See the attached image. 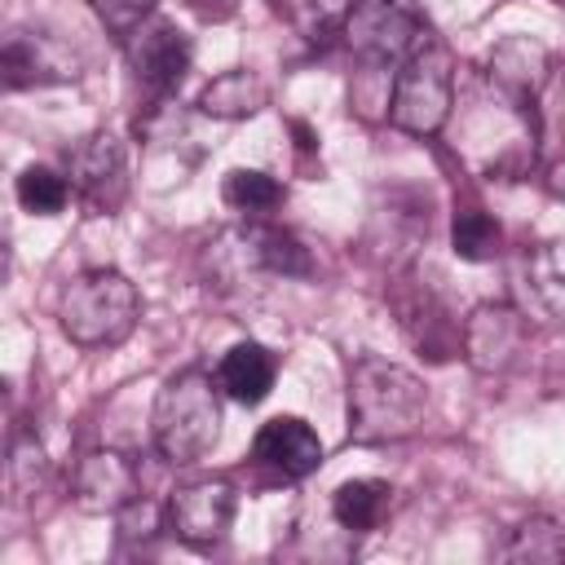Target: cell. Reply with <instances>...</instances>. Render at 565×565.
Wrapping results in <instances>:
<instances>
[{"label": "cell", "mask_w": 565, "mask_h": 565, "mask_svg": "<svg viewBox=\"0 0 565 565\" xmlns=\"http://www.w3.org/2000/svg\"><path fill=\"white\" fill-rule=\"evenodd\" d=\"M75 75H79L75 53H66L53 35H44V31H13L4 40V84L9 88L62 84V79H75Z\"/></svg>", "instance_id": "obj_13"}, {"label": "cell", "mask_w": 565, "mask_h": 565, "mask_svg": "<svg viewBox=\"0 0 565 565\" xmlns=\"http://www.w3.org/2000/svg\"><path fill=\"white\" fill-rule=\"evenodd\" d=\"M269 102V88L252 71H225L199 93V110L212 119H247Z\"/></svg>", "instance_id": "obj_17"}, {"label": "cell", "mask_w": 565, "mask_h": 565, "mask_svg": "<svg viewBox=\"0 0 565 565\" xmlns=\"http://www.w3.org/2000/svg\"><path fill=\"white\" fill-rule=\"evenodd\" d=\"M66 177L79 203L97 216L115 212L128 194V150L115 132H88L66 150Z\"/></svg>", "instance_id": "obj_6"}, {"label": "cell", "mask_w": 565, "mask_h": 565, "mask_svg": "<svg viewBox=\"0 0 565 565\" xmlns=\"http://www.w3.org/2000/svg\"><path fill=\"white\" fill-rule=\"evenodd\" d=\"M450 243H455V256L459 260H494L499 247H503V230L499 221L486 212V207H459L455 221H450Z\"/></svg>", "instance_id": "obj_20"}, {"label": "cell", "mask_w": 565, "mask_h": 565, "mask_svg": "<svg viewBox=\"0 0 565 565\" xmlns=\"http://www.w3.org/2000/svg\"><path fill=\"white\" fill-rule=\"evenodd\" d=\"M93 4V13H97V22L115 35V40H128L141 22H150V13H154V0H88Z\"/></svg>", "instance_id": "obj_26"}, {"label": "cell", "mask_w": 565, "mask_h": 565, "mask_svg": "<svg viewBox=\"0 0 565 565\" xmlns=\"http://www.w3.org/2000/svg\"><path fill=\"white\" fill-rule=\"evenodd\" d=\"M503 561H565V530L552 516H530L499 552Z\"/></svg>", "instance_id": "obj_22"}, {"label": "cell", "mask_w": 565, "mask_h": 565, "mask_svg": "<svg viewBox=\"0 0 565 565\" xmlns=\"http://www.w3.org/2000/svg\"><path fill=\"white\" fill-rule=\"evenodd\" d=\"M216 380L199 366L172 375L154 397V450L168 463L203 459L221 437V397Z\"/></svg>", "instance_id": "obj_3"}, {"label": "cell", "mask_w": 565, "mask_h": 565, "mask_svg": "<svg viewBox=\"0 0 565 565\" xmlns=\"http://www.w3.org/2000/svg\"><path fill=\"white\" fill-rule=\"evenodd\" d=\"M44 477H49V459H44L40 441L31 433H18L13 450H9V481H13V490L26 499V494H35L44 486Z\"/></svg>", "instance_id": "obj_24"}, {"label": "cell", "mask_w": 565, "mask_h": 565, "mask_svg": "<svg viewBox=\"0 0 565 565\" xmlns=\"http://www.w3.org/2000/svg\"><path fill=\"white\" fill-rule=\"evenodd\" d=\"M388 503H393L388 481L362 477V481H344V486L331 494V516H335L344 530H375V525L384 521Z\"/></svg>", "instance_id": "obj_19"}, {"label": "cell", "mask_w": 565, "mask_h": 565, "mask_svg": "<svg viewBox=\"0 0 565 565\" xmlns=\"http://www.w3.org/2000/svg\"><path fill=\"white\" fill-rule=\"evenodd\" d=\"M530 340L525 318L512 305H477L472 318L463 322V358L481 375H503L521 362Z\"/></svg>", "instance_id": "obj_9"}, {"label": "cell", "mask_w": 565, "mask_h": 565, "mask_svg": "<svg viewBox=\"0 0 565 565\" xmlns=\"http://www.w3.org/2000/svg\"><path fill=\"white\" fill-rule=\"evenodd\" d=\"M543 181H547V190H552V194L565 203V159H556V163L547 168V177H543Z\"/></svg>", "instance_id": "obj_27"}, {"label": "cell", "mask_w": 565, "mask_h": 565, "mask_svg": "<svg viewBox=\"0 0 565 565\" xmlns=\"http://www.w3.org/2000/svg\"><path fill=\"white\" fill-rule=\"evenodd\" d=\"M424 31L415 0H353L340 26L344 44L366 62H402Z\"/></svg>", "instance_id": "obj_5"}, {"label": "cell", "mask_w": 565, "mask_h": 565, "mask_svg": "<svg viewBox=\"0 0 565 565\" xmlns=\"http://www.w3.org/2000/svg\"><path fill=\"white\" fill-rule=\"evenodd\" d=\"M141 296L119 269H84L57 296V322L79 349H110L132 335Z\"/></svg>", "instance_id": "obj_2"}, {"label": "cell", "mask_w": 565, "mask_h": 565, "mask_svg": "<svg viewBox=\"0 0 565 565\" xmlns=\"http://www.w3.org/2000/svg\"><path fill=\"white\" fill-rule=\"evenodd\" d=\"M75 503L93 516H115L119 508H128L137 494H141V472L128 455L119 450H93L79 459L75 468Z\"/></svg>", "instance_id": "obj_11"}, {"label": "cell", "mask_w": 565, "mask_h": 565, "mask_svg": "<svg viewBox=\"0 0 565 565\" xmlns=\"http://www.w3.org/2000/svg\"><path fill=\"white\" fill-rule=\"evenodd\" d=\"M402 335L428 358V362H450L463 349V327L450 318V309L441 305V296L419 282V278H397L393 296H388Z\"/></svg>", "instance_id": "obj_8"}, {"label": "cell", "mask_w": 565, "mask_h": 565, "mask_svg": "<svg viewBox=\"0 0 565 565\" xmlns=\"http://www.w3.org/2000/svg\"><path fill=\"white\" fill-rule=\"evenodd\" d=\"M428 393L419 375L384 358H358L349 366V441L384 446L402 441L424 424Z\"/></svg>", "instance_id": "obj_1"}, {"label": "cell", "mask_w": 565, "mask_h": 565, "mask_svg": "<svg viewBox=\"0 0 565 565\" xmlns=\"http://www.w3.org/2000/svg\"><path fill=\"white\" fill-rule=\"evenodd\" d=\"M525 287L547 318L565 322V243H539L525 256Z\"/></svg>", "instance_id": "obj_18"}, {"label": "cell", "mask_w": 565, "mask_h": 565, "mask_svg": "<svg viewBox=\"0 0 565 565\" xmlns=\"http://www.w3.org/2000/svg\"><path fill=\"white\" fill-rule=\"evenodd\" d=\"M455 106V62L450 49L424 31L415 49L397 62L393 75V97H388V124L411 132V137H433L450 119Z\"/></svg>", "instance_id": "obj_4"}, {"label": "cell", "mask_w": 565, "mask_h": 565, "mask_svg": "<svg viewBox=\"0 0 565 565\" xmlns=\"http://www.w3.org/2000/svg\"><path fill=\"white\" fill-rule=\"evenodd\" d=\"M234 486L225 477H199V481H185L168 494V508H163V530H172L181 543L190 547H216L234 521Z\"/></svg>", "instance_id": "obj_7"}, {"label": "cell", "mask_w": 565, "mask_h": 565, "mask_svg": "<svg viewBox=\"0 0 565 565\" xmlns=\"http://www.w3.org/2000/svg\"><path fill=\"white\" fill-rule=\"evenodd\" d=\"M486 75L503 97H512L516 106L534 110V97H539V88L547 79V49L539 40H530V35H512V40L494 44V53L486 62Z\"/></svg>", "instance_id": "obj_14"}, {"label": "cell", "mask_w": 565, "mask_h": 565, "mask_svg": "<svg viewBox=\"0 0 565 565\" xmlns=\"http://www.w3.org/2000/svg\"><path fill=\"white\" fill-rule=\"evenodd\" d=\"M243 260L269 269V274H282V278H305L313 269L309 260V247L291 234V230H278V225H256L243 234Z\"/></svg>", "instance_id": "obj_16"}, {"label": "cell", "mask_w": 565, "mask_h": 565, "mask_svg": "<svg viewBox=\"0 0 565 565\" xmlns=\"http://www.w3.org/2000/svg\"><path fill=\"white\" fill-rule=\"evenodd\" d=\"M124 49H128V62H132L137 79H141L146 88H154V93H172V88L185 79L190 57H194L190 40H185L168 18L141 22V26L124 40Z\"/></svg>", "instance_id": "obj_10"}, {"label": "cell", "mask_w": 565, "mask_h": 565, "mask_svg": "<svg viewBox=\"0 0 565 565\" xmlns=\"http://www.w3.org/2000/svg\"><path fill=\"white\" fill-rule=\"evenodd\" d=\"M252 459L269 472H278L282 481H300L309 472H318L322 463V441L318 433L296 419V415H274L269 424H260L256 441H252Z\"/></svg>", "instance_id": "obj_12"}, {"label": "cell", "mask_w": 565, "mask_h": 565, "mask_svg": "<svg viewBox=\"0 0 565 565\" xmlns=\"http://www.w3.org/2000/svg\"><path fill=\"white\" fill-rule=\"evenodd\" d=\"M71 199V181L44 163H31L22 177H18V203L35 216H57Z\"/></svg>", "instance_id": "obj_23"}, {"label": "cell", "mask_w": 565, "mask_h": 565, "mask_svg": "<svg viewBox=\"0 0 565 565\" xmlns=\"http://www.w3.org/2000/svg\"><path fill=\"white\" fill-rule=\"evenodd\" d=\"M274 9L313 44L335 26V0H274Z\"/></svg>", "instance_id": "obj_25"}, {"label": "cell", "mask_w": 565, "mask_h": 565, "mask_svg": "<svg viewBox=\"0 0 565 565\" xmlns=\"http://www.w3.org/2000/svg\"><path fill=\"white\" fill-rule=\"evenodd\" d=\"M221 199L234 207V212H247V216H265L282 203V185L260 172V168H234L221 185Z\"/></svg>", "instance_id": "obj_21"}, {"label": "cell", "mask_w": 565, "mask_h": 565, "mask_svg": "<svg viewBox=\"0 0 565 565\" xmlns=\"http://www.w3.org/2000/svg\"><path fill=\"white\" fill-rule=\"evenodd\" d=\"M274 375H278V362H274V353H269L265 344H256V340L234 344V349L221 358V366H216V384H221V393L234 397L238 406H256V402H265L269 388H274Z\"/></svg>", "instance_id": "obj_15"}]
</instances>
